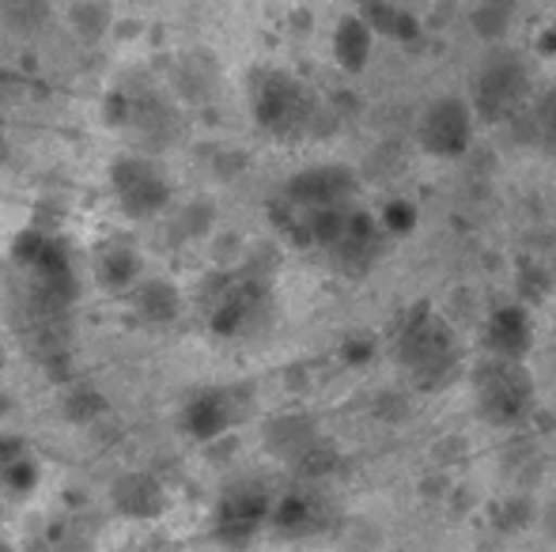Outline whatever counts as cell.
Listing matches in <instances>:
<instances>
[{"label":"cell","mask_w":556,"mask_h":552,"mask_svg":"<svg viewBox=\"0 0 556 552\" xmlns=\"http://www.w3.org/2000/svg\"><path fill=\"white\" fill-rule=\"evenodd\" d=\"M458 337L451 322L435 314L428 303H420L409 314V322L397 333V363L417 386H440L454 368H458Z\"/></svg>","instance_id":"6da1fadb"},{"label":"cell","mask_w":556,"mask_h":552,"mask_svg":"<svg viewBox=\"0 0 556 552\" xmlns=\"http://www.w3.org/2000/svg\"><path fill=\"white\" fill-rule=\"evenodd\" d=\"M254 118L273 137H303L318 121V103L303 80L288 73H262L254 80Z\"/></svg>","instance_id":"7a4b0ae2"},{"label":"cell","mask_w":556,"mask_h":552,"mask_svg":"<svg viewBox=\"0 0 556 552\" xmlns=\"http://www.w3.org/2000/svg\"><path fill=\"white\" fill-rule=\"evenodd\" d=\"M538 50H542V53H556V27L545 30V38L538 42Z\"/></svg>","instance_id":"1f68e13d"},{"label":"cell","mask_w":556,"mask_h":552,"mask_svg":"<svg viewBox=\"0 0 556 552\" xmlns=\"http://www.w3.org/2000/svg\"><path fill=\"white\" fill-rule=\"evenodd\" d=\"M359 20L371 27V35L394 38V42H413V38H420V20L413 15V8L394 4V0H364Z\"/></svg>","instance_id":"2e32d148"},{"label":"cell","mask_w":556,"mask_h":552,"mask_svg":"<svg viewBox=\"0 0 556 552\" xmlns=\"http://www.w3.org/2000/svg\"><path fill=\"white\" fill-rule=\"evenodd\" d=\"M250 413V390L220 386V390L193 394L182 409V432L198 442H216Z\"/></svg>","instance_id":"ba28073f"},{"label":"cell","mask_w":556,"mask_h":552,"mask_svg":"<svg viewBox=\"0 0 556 552\" xmlns=\"http://www.w3.org/2000/svg\"><path fill=\"white\" fill-rule=\"evenodd\" d=\"M111 182L129 220H152L170 205V182L152 155H122L111 167Z\"/></svg>","instance_id":"5b68a950"},{"label":"cell","mask_w":556,"mask_h":552,"mask_svg":"<svg viewBox=\"0 0 556 552\" xmlns=\"http://www.w3.org/2000/svg\"><path fill=\"white\" fill-rule=\"evenodd\" d=\"M68 23H73V30L84 42H99V38L114 27L111 0H76V4L68 8Z\"/></svg>","instance_id":"7402d4cb"},{"label":"cell","mask_w":556,"mask_h":552,"mask_svg":"<svg viewBox=\"0 0 556 552\" xmlns=\"http://www.w3.org/2000/svg\"><path fill=\"white\" fill-rule=\"evenodd\" d=\"M473 390H477V409L492 424H515L530 413L534 401V378L519 360H484L473 371Z\"/></svg>","instance_id":"277c9868"},{"label":"cell","mask_w":556,"mask_h":552,"mask_svg":"<svg viewBox=\"0 0 556 552\" xmlns=\"http://www.w3.org/2000/svg\"><path fill=\"white\" fill-rule=\"evenodd\" d=\"M269 508H273V496L262 480L254 477H242L235 485L224 488L220 503H216V541L227 549H242L254 541V534L269 523Z\"/></svg>","instance_id":"8992f818"},{"label":"cell","mask_w":556,"mask_h":552,"mask_svg":"<svg viewBox=\"0 0 556 552\" xmlns=\"http://www.w3.org/2000/svg\"><path fill=\"white\" fill-rule=\"evenodd\" d=\"M61 413L73 420V424H96L106 413V398L96 386H68L65 398H61Z\"/></svg>","instance_id":"cb8c5ba5"},{"label":"cell","mask_w":556,"mask_h":552,"mask_svg":"<svg viewBox=\"0 0 556 552\" xmlns=\"http://www.w3.org/2000/svg\"><path fill=\"white\" fill-rule=\"evenodd\" d=\"M129 99H132L129 121H125L122 133H129L148 155L163 152L178 133V118H175V111H170V103L155 95V91H140V95L129 91Z\"/></svg>","instance_id":"4fadbf2b"},{"label":"cell","mask_w":556,"mask_h":552,"mask_svg":"<svg viewBox=\"0 0 556 552\" xmlns=\"http://www.w3.org/2000/svg\"><path fill=\"white\" fill-rule=\"evenodd\" d=\"M473 106L462 95H440L425 106L417 121V140L435 159H458L473 144Z\"/></svg>","instance_id":"52a82bcc"},{"label":"cell","mask_w":556,"mask_h":552,"mask_svg":"<svg viewBox=\"0 0 556 552\" xmlns=\"http://www.w3.org/2000/svg\"><path fill=\"white\" fill-rule=\"evenodd\" d=\"M379 220V228L387 231V235H405V231L417 228V208L409 205V201H390L387 208H382V216H375Z\"/></svg>","instance_id":"4316f807"},{"label":"cell","mask_w":556,"mask_h":552,"mask_svg":"<svg viewBox=\"0 0 556 552\" xmlns=\"http://www.w3.org/2000/svg\"><path fill=\"white\" fill-rule=\"evenodd\" d=\"M484 348L496 360H527L534 348V322L527 307H496L484 322Z\"/></svg>","instance_id":"5bb4252c"},{"label":"cell","mask_w":556,"mask_h":552,"mask_svg":"<svg viewBox=\"0 0 556 552\" xmlns=\"http://www.w3.org/2000/svg\"><path fill=\"white\" fill-rule=\"evenodd\" d=\"M114 511L125 518H155L163 511V485L152 473H125L111 488Z\"/></svg>","instance_id":"9a60e30c"},{"label":"cell","mask_w":556,"mask_h":552,"mask_svg":"<svg viewBox=\"0 0 556 552\" xmlns=\"http://www.w3.org/2000/svg\"><path fill=\"white\" fill-rule=\"evenodd\" d=\"M140 277V254L129 243H111L99 254V280H103L111 292H125Z\"/></svg>","instance_id":"ffe728a7"},{"label":"cell","mask_w":556,"mask_h":552,"mask_svg":"<svg viewBox=\"0 0 556 552\" xmlns=\"http://www.w3.org/2000/svg\"><path fill=\"white\" fill-rule=\"evenodd\" d=\"M23 454H27V442H23V439H12V435H8V439H0V465L12 462V458H23Z\"/></svg>","instance_id":"4dcf8cb0"},{"label":"cell","mask_w":556,"mask_h":552,"mask_svg":"<svg viewBox=\"0 0 556 552\" xmlns=\"http://www.w3.org/2000/svg\"><path fill=\"white\" fill-rule=\"evenodd\" d=\"M341 356H344V363H352V368H364V363L375 356V341L364 337V333H356V337H349L341 345Z\"/></svg>","instance_id":"f1b7e54d"},{"label":"cell","mask_w":556,"mask_h":552,"mask_svg":"<svg viewBox=\"0 0 556 552\" xmlns=\"http://www.w3.org/2000/svg\"><path fill=\"white\" fill-rule=\"evenodd\" d=\"M530 91V73L522 65L519 53L511 50H496L481 61L473 76V91H469V106H473V118L481 121H511L522 111Z\"/></svg>","instance_id":"3957f363"},{"label":"cell","mask_w":556,"mask_h":552,"mask_svg":"<svg viewBox=\"0 0 556 552\" xmlns=\"http://www.w3.org/2000/svg\"><path fill=\"white\" fill-rule=\"evenodd\" d=\"M318 439H323V435L315 432V424H311L307 416H280L265 427V447H269L277 458H285L288 465H292L307 447H315Z\"/></svg>","instance_id":"ac0fdd59"},{"label":"cell","mask_w":556,"mask_h":552,"mask_svg":"<svg viewBox=\"0 0 556 552\" xmlns=\"http://www.w3.org/2000/svg\"><path fill=\"white\" fill-rule=\"evenodd\" d=\"M269 526L280 538H292V541L315 538V534H323L330 526V508H326V500L315 488H292L280 500H273Z\"/></svg>","instance_id":"7c38bea8"},{"label":"cell","mask_w":556,"mask_h":552,"mask_svg":"<svg viewBox=\"0 0 556 552\" xmlns=\"http://www.w3.org/2000/svg\"><path fill=\"white\" fill-rule=\"evenodd\" d=\"M4 155H8V144H4V137H0V163H4Z\"/></svg>","instance_id":"d6a6232c"},{"label":"cell","mask_w":556,"mask_h":552,"mask_svg":"<svg viewBox=\"0 0 556 552\" xmlns=\"http://www.w3.org/2000/svg\"><path fill=\"white\" fill-rule=\"evenodd\" d=\"M213 61L205 57V53H190V57H182V65L175 68V88L182 99H190V103H201V99H208V88H213Z\"/></svg>","instance_id":"603a6c76"},{"label":"cell","mask_w":556,"mask_h":552,"mask_svg":"<svg viewBox=\"0 0 556 552\" xmlns=\"http://www.w3.org/2000/svg\"><path fill=\"white\" fill-rule=\"evenodd\" d=\"M511 12H515V0H481V4L473 8V15H469V23H473V30L481 38H504L507 27H511Z\"/></svg>","instance_id":"d4e9b609"},{"label":"cell","mask_w":556,"mask_h":552,"mask_svg":"<svg viewBox=\"0 0 556 552\" xmlns=\"http://www.w3.org/2000/svg\"><path fill=\"white\" fill-rule=\"evenodd\" d=\"M538 121H542L545 144H549L553 152H556V88L542 99V111H538Z\"/></svg>","instance_id":"f546056e"},{"label":"cell","mask_w":556,"mask_h":552,"mask_svg":"<svg viewBox=\"0 0 556 552\" xmlns=\"http://www.w3.org/2000/svg\"><path fill=\"white\" fill-rule=\"evenodd\" d=\"M132 303H137V314L155 325L175 322L178 310H182V295H178V287L170 280H148V284H140Z\"/></svg>","instance_id":"d6986e66"},{"label":"cell","mask_w":556,"mask_h":552,"mask_svg":"<svg viewBox=\"0 0 556 552\" xmlns=\"http://www.w3.org/2000/svg\"><path fill=\"white\" fill-rule=\"evenodd\" d=\"M382 235H387V231L379 228V220H375L371 213H364V208L352 205L349 220H344V231L337 235V243L326 254H330V261L344 277H364V273H371L375 261L382 258Z\"/></svg>","instance_id":"9c48e42d"},{"label":"cell","mask_w":556,"mask_h":552,"mask_svg":"<svg viewBox=\"0 0 556 552\" xmlns=\"http://www.w3.org/2000/svg\"><path fill=\"white\" fill-rule=\"evenodd\" d=\"M352 193H356V178H352L349 167H337V163L300 170V175H292L285 185V201L303 208V213H315V208H330V205H349Z\"/></svg>","instance_id":"30bf717a"},{"label":"cell","mask_w":556,"mask_h":552,"mask_svg":"<svg viewBox=\"0 0 556 552\" xmlns=\"http://www.w3.org/2000/svg\"><path fill=\"white\" fill-rule=\"evenodd\" d=\"M53 0H0V23L12 35H35L50 23Z\"/></svg>","instance_id":"44dd1931"},{"label":"cell","mask_w":556,"mask_h":552,"mask_svg":"<svg viewBox=\"0 0 556 552\" xmlns=\"http://www.w3.org/2000/svg\"><path fill=\"white\" fill-rule=\"evenodd\" d=\"M208 228H213V205H208V201H193V205L182 213V231H186V239L205 235Z\"/></svg>","instance_id":"83f0119b"},{"label":"cell","mask_w":556,"mask_h":552,"mask_svg":"<svg viewBox=\"0 0 556 552\" xmlns=\"http://www.w3.org/2000/svg\"><path fill=\"white\" fill-rule=\"evenodd\" d=\"M375 50V35L359 15H344L333 30V57L344 73H364Z\"/></svg>","instance_id":"e0dca14e"},{"label":"cell","mask_w":556,"mask_h":552,"mask_svg":"<svg viewBox=\"0 0 556 552\" xmlns=\"http://www.w3.org/2000/svg\"><path fill=\"white\" fill-rule=\"evenodd\" d=\"M262 310H265V287L257 284V277L227 280L220 295H216L213 310H208V330L224 341L242 337L257 322Z\"/></svg>","instance_id":"8fae6325"},{"label":"cell","mask_w":556,"mask_h":552,"mask_svg":"<svg viewBox=\"0 0 556 552\" xmlns=\"http://www.w3.org/2000/svg\"><path fill=\"white\" fill-rule=\"evenodd\" d=\"M0 485H4L12 496L35 492V485H38V462H35V454L27 450L23 458H12V462L0 465Z\"/></svg>","instance_id":"484cf974"}]
</instances>
